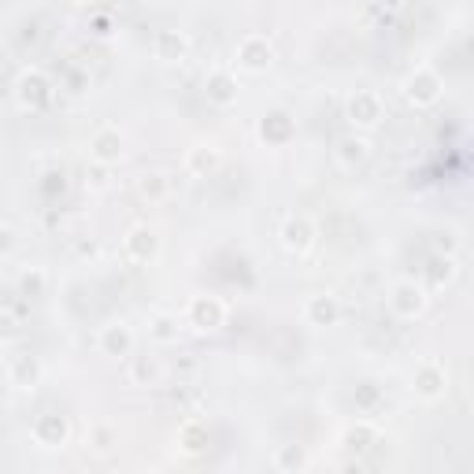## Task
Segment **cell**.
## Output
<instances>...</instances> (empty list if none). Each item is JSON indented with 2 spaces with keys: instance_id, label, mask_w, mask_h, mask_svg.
<instances>
[{
  "instance_id": "cell-9",
  "label": "cell",
  "mask_w": 474,
  "mask_h": 474,
  "mask_svg": "<svg viewBox=\"0 0 474 474\" xmlns=\"http://www.w3.org/2000/svg\"><path fill=\"white\" fill-rule=\"evenodd\" d=\"M411 389H415V397H419V400H441L445 389H448V371L438 360H427V364L415 367Z\"/></svg>"
},
{
  "instance_id": "cell-25",
  "label": "cell",
  "mask_w": 474,
  "mask_h": 474,
  "mask_svg": "<svg viewBox=\"0 0 474 474\" xmlns=\"http://www.w3.org/2000/svg\"><path fill=\"white\" fill-rule=\"evenodd\" d=\"M208 445V427L204 423H197V419H190L182 430H178V448L182 452H190V456H197L201 448Z\"/></svg>"
},
{
  "instance_id": "cell-27",
  "label": "cell",
  "mask_w": 474,
  "mask_h": 474,
  "mask_svg": "<svg viewBox=\"0 0 474 474\" xmlns=\"http://www.w3.org/2000/svg\"><path fill=\"white\" fill-rule=\"evenodd\" d=\"M160 378L156 356H130V382L134 386H152Z\"/></svg>"
},
{
  "instance_id": "cell-20",
  "label": "cell",
  "mask_w": 474,
  "mask_h": 474,
  "mask_svg": "<svg viewBox=\"0 0 474 474\" xmlns=\"http://www.w3.org/2000/svg\"><path fill=\"white\" fill-rule=\"evenodd\" d=\"M167 193H170V178H167L163 170H145V174L138 178V197H141V201L160 204V201H167Z\"/></svg>"
},
{
  "instance_id": "cell-2",
  "label": "cell",
  "mask_w": 474,
  "mask_h": 474,
  "mask_svg": "<svg viewBox=\"0 0 474 474\" xmlns=\"http://www.w3.org/2000/svg\"><path fill=\"white\" fill-rule=\"evenodd\" d=\"M186 323H190L193 330H201V334L222 330V326H226V301H222V296H215V293L193 296L190 308H186Z\"/></svg>"
},
{
  "instance_id": "cell-17",
  "label": "cell",
  "mask_w": 474,
  "mask_h": 474,
  "mask_svg": "<svg viewBox=\"0 0 474 474\" xmlns=\"http://www.w3.org/2000/svg\"><path fill=\"white\" fill-rule=\"evenodd\" d=\"M293 134H296V123H293V115H289V111L278 108V111H267V115H263L260 138H263L267 145H289Z\"/></svg>"
},
{
  "instance_id": "cell-24",
  "label": "cell",
  "mask_w": 474,
  "mask_h": 474,
  "mask_svg": "<svg viewBox=\"0 0 474 474\" xmlns=\"http://www.w3.org/2000/svg\"><path fill=\"white\" fill-rule=\"evenodd\" d=\"M456 278V260L452 256H434L430 267H427V289H445L448 282Z\"/></svg>"
},
{
  "instance_id": "cell-8",
  "label": "cell",
  "mask_w": 474,
  "mask_h": 474,
  "mask_svg": "<svg viewBox=\"0 0 474 474\" xmlns=\"http://www.w3.org/2000/svg\"><path fill=\"white\" fill-rule=\"evenodd\" d=\"M278 237H282V249H285V252L304 256V252L315 245V222H312L308 215H289V219L282 222Z\"/></svg>"
},
{
  "instance_id": "cell-30",
  "label": "cell",
  "mask_w": 474,
  "mask_h": 474,
  "mask_svg": "<svg viewBox=\"0 0 474 474\" xmlns=\"http://www.w3.org/2000/svg\"><path fill=\"white\" fill-rule=\"evenodd\" d=\"M15 249V230L12 226H0V256H8Z\"/></svg>"
},
{
  "instance_id": "cell-32",
  "label": "cell",
  "mask_w": 474,
  "mask_h": 474,
  "mask_svg": "<svg viewBox=\"0 0 474 474\" xmlns=\"http://www.w3.org/2000/svg\"><path fill=\"white\" fill-rule=\"evenodd\" d=\"M93 34H97V37H108V34H111V30H108V19H97V23H93Z\"/></svg>"
},
{
  "instance_id": "cell-23",
  "label": "cell",
  "mask_w": 474,
  "mask_h": 474,
  "mask_svg": "<svg viewBox=\"0 0 474 474\" xmlns=\"http://www.w3.org/2000/svg\"><path fill=\"white\" fill-rule=\"evenodd\" d=\"M371 445H378V430H375V423H356V427L345 430V448H348V452L364 456Z\"/></svg>"
},
{
  "instance_id": "cell-13",
  "label": "cell",
  "mask_w": 474,
  "mask_h": 474,
  "mask_svg": "<svg viewBox=\"0 0 474 474\" xmlns=\"http://www.w3.org/2000/svg\"><path fill=\"white\" fill-rule=\"evenodd\" d=\"M341 315H345V308H341V301H337L334 293H315V296H308V304H304V319H308V326H319V330L337 326Z\"/></svg>"
},
{
  "instance_id": "cell-3",
  "label": "cell",
  "mask_w": 474,
  "mask_h": 474,
  "mask_svg": "<svg viewBox=\"0 0 474 474\" xmlns=\"http://www.w3.org/2000/svg\"><path fill=\"white\" fill-rule=\"evenodd\" d=\"M52 82H48V75L45 71H37V67H26L23 75H19V82H15V100H19V108H26V111H45L48 104H52Z\"/></svg>"
},
{
  "instance_id": "cell-21",
  "label": "cell",
  "mask_w": 474,
  "mask_h": 474,
  "mask_svg": "<svg viewBox=\"0 0 474 474\" xmlns=\"http://www.w3.org/2000/svg\"><path fill=\"white\" fill-rule=\"evenodd\" d=\"M15 289H19V296H26V301H41V296L48 293V274H45V267H26V271H19Z\"/></svg>"
},
{
  "instance_id": "cell-18",
  "label": "cell",
  "mask_w": 474,
  "mask_h": 474,
  "mask_svg": "<svg viewBox=\"0 0 474 474\" xmlns=\"http://www.w3.org/2000/svg\"><path fill=\"white\" fill-rule=\"evenodd\" d=\"M219 167H222V152H219V145L201 141V145H193V149L186 152V170L197 174V178H211Z\"/></svg>"
},
{
  "instance_id": "cell-12",
  "label": "cell",
  "mask_w": 474,
  "mask_h": 474,
  "mask_svg": "<svg viewBox=\"0 0 474 474\" xmlns=\"http://www.w3.org/2000/svg\"><path fill=\"white\" fill-rule=\"evenodd\" d=\"M30 434H34L37 445H45V448H59V445H67L71 427H67V419H64L59 411H45V415H37V419H34Z\"/></svg>"
},
{
  "instance_id": "cell-26",
  "label": "cell",
  "mask_w": 474,
  "mask_h": 474,
  "mask_svg": "<svg viewBox=\"0 0 474 474\" xmlns=\"http://www.w3.org/2000/svg\"><path fill=\"white\" fill-rule=\"evenodd\" d=\"M274 467L285 470V474L304 470V467H308V452H304L301 445H278V448H274Z\"/></svg>"
},
{
  "instance_id": "cell-14",
  "label": "cell",
  "mask_w": 474,
  "mask_h": 474,
  "mask_svg": "<svg viewBox=\"0 0 474 474\" xmlns=\"http://www.w3.org/2000/svg\"><path fill=\"white\" fill-rule=\"evenodd\" d=\"M89 160L104 163V167H115L123 160V134H118V127H100L89 138Z\"/></svg>"
},
{
  "instance_id": "cell-7",
  "label": "cell",
  "mask_w": 474,
  "mask_h": 474,
  "mask_svg": "<svg viewBox=\"0 0 474 474\" xmlns=\"http://www.w3.org/2000/svg\"><path fill=\"white\" fill-rule=\"evenodd\" d=\"M160 249H163V242H160V233L149 222L130 226L127 237H123V252H127L130 263H152L160 256Z\"/></svg>"
},
{
  "instance_id": "cell-4",
  "label": "cell",
  "mask_w": 474,
  "mask_h": 474,
  "mask_svg": "<svg viewBox=\"0 0 474 474\" xmlns=\"http://www.w3.org/2000/svg\"><path fill=\"white\" fill-rule=\"evenodd\" d=\"M430 304V289L423 282H397L389 293V308L397 319H419Z\"/></svg>"
},
{
  "instance_id": "cell-6",
  "label": "cell",
  "mask_w": 474,
  "mask_h": 474,
  "mask_svg": "<svg viewBox=\"0 0 474 474\" xmlns=\"http://www.w3.org/2000/svg\"><path fill=\"white\" fill-rule=\"evenodd\" d=\"M441 89H445V82H441V75L430 71V67H415V71L407 75V82H404V97H407L415 108L438 104V100H441Z\"/></svg>"
},
{
  "instance_id": "cell-10",
  "label": "cell",
  "mask_w": 474,
  "mask_h": 474,
  "mask_svg": "<svg viewBox=\"0 0 474 474\" xmlns=\"http://www.w3.org/2000/svg\"><path fill=\"white\" fill-rule=\"evenodd\" d=\"M134 330L123 323V319H115V323H108V326H100V334H97V348L104 352V356H111V360H127V356L134 352Z\"/></svg>"
},
{
  "instance_id": "cell-5",
  "label": "cell",
  "mask_w": 474,
  "mask_h": 474,
  "mask_svg": "<svg viewBox=\"0 0 474 474\" xmlns=\"http://www.w3.org/2000/svg\"><path fill=\"white\" fill-rule=\"evenodd\" d=\"M345 115H348V123H352L356 130H375V127L382 123L386 108H382V97H378V93H371V89H356V93L348 97Z\"/></svg>"
},
{
  "instance_id": "cell-22",
  "label": "cell",
  "mask_w": 474,
  "mask_h": 474,
  "mask_svg": "<svg viewBox=\"0 0 474 474\" xmlns=\"http://www.w3.org/2000/svg\"><path fill=\"white\" fill-rule=\"evenodd\" d=\"M178 334H182V326H178V315L156 312V315L149 319V337H152L156 345H174V341H178Z\"/></svg>"
},
{
  "instance_id": "cell-16",
  "label": "cell",
  "mask_w": 474,
  "mask_h": 474,
  "mask_svg": "<svg viewBox=\"0 0 474 474\" xmlns=\"http://www.w3.org/2000/svg\"><path fill=\"white\" fill-rule=\"evenodd\" d=\"M152 52H156V59H163V64H182V59L190 56V37L182 30H156Z\"/></svg>"
},
{
  "instance_id": "cell-19",
  "label": "cell",
  "mask_w": 474,
  "mask_h": 474,
  "mask_svg": "<svg viewBox=\"0 0 474 474\" xmlns=\"http://www.w3.org/2000/svg\"><path fill=\"white\" fill-rule=\"evenodd\" d=\"M334 156H337V163H341L345 170H352V167L367 163V156H371V141H367L364 134H348V138H341V141H337Z\"/></svg>"
},
{
  "instance_id": "cell-1",
  "label": "cell",
  "mask_w": 474,
  "mask_h": 474,
  "mask_svg": "<svg viewBox=\"0 0 474 474\" xmlns=\"http://www.w3.org/2000/svg\"><path fill=\"white\" fill-rule=\"evenodd\" d=\"M233 59L237 67L249 71V75H263L271 64H274V45L267 34H245L233 48Z\"/></svg>"
},
{
  "instance_id": "cell-31",
  "label": "cell",
  "mask_w": 474,
  "mask_h": 474,
  "mask_svg": "<svg viewBox=\"0 0 474 474\" xmlns=\"http://www.w3.org/2000/svg\"><path fill=\"white\" fill-rule=\"evenodd\" d=\"M78 256H82V260H93V256H97V245H93V242H78Z\"/></svg>"
},
{
  "instance_id": "cell-29",
  "label": "cell",
  "mask_w": 474,
  "mask_h": 474,
  "mask_svg": "<svg viewBox=\"0 0 474 474\" xmlns=\"http://www.w3.org/2000/svg\"><path fill=\"white\" fill-rule=\"evenodd\" d=\"M19 334H23L19 319H15L12 312H0V348H8V345H15V341H19Z\"/></svg>"
},
{
  "instance_id": "cell-15",
  "label": "cell",
  "mask_w": 474,
  "mask_h": 474,
  "mask_svg": "<svg viewBox=\"0 0 474 474\" xmlns=\"http://www.w3.org/2000/svg\"><path fill=\"white\" fill-rule=\"evenodd\" d=\"M41 378H45V364L37 360V356L23 352V356H12L8 360V382L15 389H37Z\"/></svg>"
},
{
  "instance_id": "cell-28",
  "label": "cell",
  "mask_w": 474,
  "mask_h": 474,
  "mask_svg": "<svg viewBox=\"0 0 474 474\" xmlns=\"http://www.w3.org/2000/svg\"><path fill=\"white\" fill-rule=\"evenodd\" d=\"M86 445H93L97 452H108V448L115 445V427H108V423H97V427H89V434H86Z\"/></svg>"
},
{
  "instance_id": "cell-11",
  "label": "cell",
  "mask_w": 474,
  "mask_h": 474,
  "mask_svg": "<svg viewBox=\"0 0 474 474\" xmlns=\"http://www.w3.org/2000/svg\"><path fill=\"white\" fill-rule=\"evenodd\" d=\"M237 93H242V86H237V75L230 67H215L208 71L204 78V97L211 108H233L237 104Z\"/></svg>"
}]
</instances>
